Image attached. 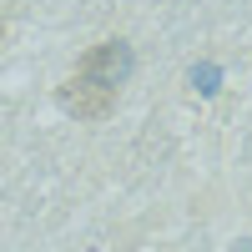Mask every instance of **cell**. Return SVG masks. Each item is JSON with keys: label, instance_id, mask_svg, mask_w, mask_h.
Segmentation results:
<instances>
[{"label": "cell", "instance_id": "6da1fadb", "mask_svg": "<svg viewBox=\"0 0 252 252\" xmlns=\"http://www.w3.org/2000/svg\"><path fill=\"white\" fill-rule=\"evenodd\" d=\"M76 76L121 96V86L136 76V51H131V40H126V35H111V40H101V46H91L86 56H81Z\"/></svg>", "mask_w": 252, "mask_h": 252}, {"label": "cell", "instance_id": "7a4b0ae2", "mask_svg": "<svg viewBox=\"0 0 252 252\" xmlns=\"http://www.w3.org/2000/svg\"><path fill=\"white\" fill-rule=\"evenodd\" d=\"M56 106L66 111V116H76V121H106V116L116 111V91H106V86H91V81L71 76L66 86L56 91Z\"/></svg>", "mask_w": 252, "mask_h": 252}, {"label": "cell", "instance_id": "3957f363", "mask_svg": "<svg viewBox=\"0 0 252 252\" xmlns=\"http://www.w3.org/2000/svg\"><path fill=\"white\" fill-rule=\"evenodd\" d=\"M217 81H222L217 66H192V86H197L202 96H212V91H217Z\"/></svg>", "mask_w": 252, "mask_h": 252}, {"label": "cell", "instance_id": "277c9868", "mask_svg": "<svg viewBox=\"0 0 252 252\" xmlns=\"http://www.w3.org/2000/svg\"><path fill=\"white\" fill-rule=\"evenodd\" d=\"M237 252H252V237H237Z\"/></svg>", "mask_w": 252, "mask_h": 252}]
</instances>
